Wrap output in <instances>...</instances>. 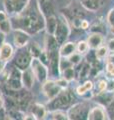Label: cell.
I'll return each mask as SVG.
<instances>
[{
	"label": "cell",
	"mask_w": 114,
	"mask_h": 120,
	"mask_svg": "<svg viewBox=\"0 0 114 120\" xmlns=\"http://www.w3.org/2000/svg\"><path fill=\"white\" fill-rule=\"evenodd\" d=\"M72 99H73L72 93L68 91V90H64V91L60 92L54 99H52V102L50 103V107L53 108V109H60V108L68 106L71 103Z\"/></svg>",
	"instance_id": "obj_2"
},
{
	"label": "cell",
	"mask_w": 114,
	"mask_h": 120,
	"mask_svg": "<svg viewBox=\"0 0 114 120\" xmlns=\"http://www.w3.org/2000/svg\"><path fill=\"white\" fill-rule=\"evenodd\" d=\"M57 22H58V20L54 16H49L47 20V30L50 34H54V31L57 26Z\"/></svg>",
	"instance_id": "obj_18"
},
{
	"label": "cell",
	"mask_w": 114,
	"mask_h": 120,
	"mask_svg": "<svg viewBox=\"0 0 114 120\" xmlns=\"http://www.w3.org/2000/svg\"><path fill=\"white\" fill-rule=\"evenodd\" d=\"M32 113L36 120H44L45 116H46V109L44 108L43 105L34 104L32 108Z\"/></svg>",
	"instance_id": "obj_12"
},
{
	"label": "cell",
	"mask_w": 114,
	"mask_h": 120,
	"mask_svg": "<svg viewBox=\"0 0 114 120\" xmlns=\"http://www.w3.org/2000/svg\"><path fill=\"white\" fill-rule=\"evenodd\" d=\"M56 84L59 86L60 88H66L67 87V84H68V81L65 80L64 78H62V79H59L56 81Z\"/></svg>",
	"instance_id": "obj_32"
},
{
	"label": "cell",
	"mask_w": 114,
	"mask_h": 120,
	"mask_svg": "<svg viewBox=\"0 0 114 120\" xmlns=\"http://www.w3.org/2000/svg\"><path fill=\"white\" fill-rule=\"evenodd\" d=\"M0 30L2 31V33H8L10 31V24L7 19L0 23Z\"/></svg>",
	"instance_id": "obj_27"
},
{
	"label": "cell",
	"mask_w": 114,
	"mask_h": 120,
	"mask_svg": "<svg viewBox=\"0 0 114 120\" xmlns=\"http://www.w3.org/2000/svg\"><path fill=\"white\" fill-rule=\"evenodd\" d=\"M90 70H91V64L90 63H88V62L84 63L81 70H80V73H79V78H80V79H83V78H86L87 76H89Z\"/></svg>",
	"instance_id": "obj_19"
},
{
	"label": "cell",
	"mask_w": 114,
	"mask_h": 120,
	"mask_svg": "<svg viewBox=\"0 0 114 120\" xmlns=\"http://www.w3.org/2000/svg\"><path fill=\"white\" fill-rule=\"evenodd\" d=\"M48 60H49V64H50V68H51V72L53 75H58L59 73V55L57 49L54 50H49L48 52Z\"/></svg>",
	"instance_id": "obj_7"
},
{
	"label": "cell",
	"mask_w": 114,
	"mask_h": 120,
	"mask_svg": "<svg viewBox=\"0 0 114 120\" xmlns=\"http://www.w3.org/2000/svg\"><path fill=\"white\" fill-rule=\"evenodd\" d=\"M106 91L109 93H112L114 91V79L107 80V88H106Z\"/></svg>",
	"instance_id": "obj_29"
},
{
	"label": "cell",
	"mask_w": 114,
	"mask_h": 120,
	"mask_svg": "<svg viewBox=\"0 0 114 120\" xmlns=\"http://www.w3.org/2000/svg\"><path fill=\"white\" fill-rule=\"evenodd\" d=\"M6 120H9V119H6Z\"/></svg>",
	"instance_id": "obj_41"
},
{
	"label": "cell",
	"mask_w": 114,
	"mask_h": 120,
	"mask_svg": "<svg viewBox=\"0 0 114 120\" xmlns=\"http://www.w3.org/2000/svg\"><path fill=\"white\" fill-rule=\"evenodd\" d=\"M30 52H31V54L33 56H35V57H38V56L41 55V50L36 46V45H32V46L30 47Z\"/></svg>",
	"instance_id": "obj_28"
},
{
	"label": "cell",
	"mask_w": 114,
	"mask_h": 120,
	"mask_svg": "<svg viewBox=\"0 0 114 120\" xmlns=\"http://www.w3.org/2000/svg\"><path fill=\"white\" fill-rule=\"evenodd\" d=\"M32 70L34 75L37 77L39 81H44L47 78V69L45 65L40 60L33 59L32 61Z\"/></svg>",
	"instance_id": "obj_5"
},
{
	"label": "cell",
	"mask_w": 114,
	"mask_h": 120,
	"mask_svg": "<svg viewBox=\"0 0 114 120\" xmlns=\"http://www.w3.org/2000/svg\"><path fill=\"white\" fill-rule=\"evenodd\" d=\"M1 70H2V63L0 61V72H1Z\"/></svg>",
	"instance_id": "obj_40"
},
{
	"label": "cell",
	"mask_w": 114,
	"mask_h": 120,
	"mask_svg": "<svg viewBox=\"0 0 114 120\" xmlns=\"http://www.w3.org/2000/svg\"><path fill=\"white\" fill-rule=\"evenodd\" d=\"M106 71L111 75V76H114V64L111 62H107L106 63Z\"/></svg>",
	"instance_id": "obj_30"
},
{
	"label": "cell",
	"mask_w": 114,
	"mask_h": 120,
	"mask_svg": "<svg viewBox=\"0 0 114 120\" xmlns=\"http://www.w3.org/2000/svg\"><path fill=\"white\" fill-rule=\"evenodd\" d=\"M76 49H77L79 54H81V55L85 54L86 52L89 50V45H88V43H87V41H79Z\"/></svg>",
	"instance_id": "obj_20"
},
{
	"label": "cell",
	"mask_w": 114,
	"mask_h": 120,
	"mask_svg": "<svg viewBox=\"0 0 114 120\" xmlns=\"http://www.w3.org/2000/svg\"><path fill=\"white\" fill-rule=\"evenodd\" d=\"M107 48L109 51H114V38L110 39L108 41V44H107Z\"/></svg>",
	"instance_id": "obj_34"
},
{
	"label": "cell",
	"mask_w": 114,
	"mask_h": 120,
	"mask_svg": "<svg viewBox=\"0 0 114 120\" xmlns=\"http://www.w3.org/2000/svg\"><path fill=\"white\" fill-rule=\"evenodd\" d=\"M97 87H98V94H101L106 91V88H107V80L105 79H102L98 81V84H97Z\"/></svg>",
	"instance_id": "obj_24"
},
{
	"label": "cell",
	"mask_w": 114,
	"mask_h": 120,
	"mask_svg": "<svg viewBox=\"0 0 114 120\" xmlns=\"http://www.w3.org/2000/svg\"><path fill=\"white\" fill-rule=\"evenodd\" d=\"M81 5L89 11H97L103 5L102 0H80Z\"/></svg>",
	"instance_id": "obj_10"
},
{
	"label": "cell",
	"mask_w": 114,
	"mask_h": 120,
	"mask_svg": "<svg viewBox=\"0 0 114 120\" xmlns=\"http://www.w3.org/2000/svg\"><path fill=\"white\" fill-rule=\"evenodd\" d=\"M107 58H108V61L107 62H111L114 64V51H110L108 55H107Z\"/></svg>",
	"instance_id": "obj_35"
},
{
	"label": "cell",
	"mask_w": 114,
	"mask_h": 120,
	"mask_svg": "<svg viewBox=\"0 0 114 120\" xmlns=\"http://www.w3.org/2000/svg\"><path fill=\"white\" fill-rule=\"evenodd\" d=\"M113 120H114V119H113Z\"/></svg>",
	"instance_id": "obj_42"
},
{
	"label": "cell",
	"mask_w": 114,
	"mask_h": 120,
	"mask_svg": "<svg viewBox=\"0 0 114 120\" xmlns=\"http://www.w3.org/2000/svg\"><path fill=\"white\" fill-rule=\"evenodd\" d=\"M8 86L11 89H14V90H17V89H20L21 88V83L18 79H10L8 81Z\"/></svg>",
	"instance_id": "obj_25"
},
{
	"label": "cell",
	"mask_w": 114,
	"mask_h": 120,
	"mask_svg": "<svg viewBox=\"0 0 114 120\" xmlns=\"http://www.w3.org/2000/svg\"><path fill=\"white\" fill-rule=\"evenodd\" d=\"M109 116L106 111V108H104L101 105H97L89 109L88 117L87 120H109Z\"/></svg>",
	"instance_id": "obj_4"
},
{
	"label": "cell",
	"mask_w": 114,
	"mask_h": 120,
	"mask_svg": "<svg viewBox=\"0 0 114 120\" xmlns=\"http://www.w3.org/2000/svg\"><path fill=\"white\" fill-rule=\"evenodd\" d=\"M53 120H69V117L63 111H55L53 113Z\"/></svg>",
	"instance_id": "obj_23"
},
{
	"label": "cell",
	"mask_w": 114,
	"mask_h": 120,
	"mask_svg": "<svg viewBox=\"0 0 114 120\" xmlns=\"http://www.w3.org/2000/svg\"><path fill=\"white\" fill-rule=\"evenodd\" d=\"M76 50L75 43L73 42H68L66 44H63V46L60 49V55L62 57H69L71 54H73Z\"/></svg>",
	"instance_id": "obj_13"
},
{
	"label": "cell",
	"mask_w": 114,
	"mask_h": 120,
	"mask_svg": "<svg viewBox=\"0 0 114 120\" xmlns=\"http://www.w3.org/2000/svg\"><path fill=\"white\" fill-rule=\"evenodd\" d=\"M24 120H36V118L34 117V115H27V116H25Z\"/></svg>",
	"instance_id": "obj_37"
},
{
	"label": "cell",
	"mask_w": 114,
	"mask_h": 120,
	"mask_svg": "<svg viewBox=\"0 0 114 120\" xmlns=\"http://www.w3.org/2000/svg\"><path fill=\"white\" fill-rule=\"evenodd\" d=\"M108 53H109V50H108L107 46H103V45L95 50V56H96L97 60H99V61L103 60L105 57H107Z\"/></svg>",
	"instance_id": "obj_16"
},
{
	"label": "cell",
	"mask_w": 114,
	"mask_h": 120,
	"mask_svg": "<svg viewBox=\"0 0 114 120\" xmlns=\"http://www.w3.org/2000/svg\"><path fill=\"white\" fill-rule=\"evenodd\" d=\"M103 35L99 32H92L91 34L88 35V38H87V43L89 45V48L91 49L96 50L97 48H99L100 46H102V43H103Z\"/></svg>",
	"instance_id": "obj_8"
},
{
	"label": "cell",
	"mask_w": 114,
	"mask_h": 120,
	"mask_svg": "<svg viewBox=\"0 0 114 120\" xmlns=\"http://www.w3.org/2000/svg\"><path fill=\"white\" fill-rule=\"evenodd\" d=\"M74 76H75V73H74V69H73V67L72 66L68 67V68L63 70V78L65 80H67V81L73 80Z\"/></svg>",
	"instance_id": "obj_21"
},
{
	"label": "cell",
	"mask_w": 114,
	"mask_h": 120,
	"mask_svg": "<svg viewBox=\"0 0 114 120\" xmlns=\"http://www.w3.org/2000/svg\"><path fill=\"white\" fill-rule=\"evenodd\" d=\"M12 55V48L9 44H3L0 49V58L1 60H7Z\"/></svg>",
	"instance_id": "obj_15"
},
{
	"label": "cell",
	"mask_w": 114,
	"mask_h": 120,
	"mask_svg": "<svg viewBox=\"0 0 114 120\" xmlns=\"http://www.w3.org/2000/svg\"><path fill=\"white\" fill-rule=\"evenodd\" d=\"M30 63V54L26 51H22L20 52L15 58V64H16L19 68L24 69L28 66Z\"/></svg>",
	"instance_id": "obj_9"
},
{
	"label": "cell",
	"mask_w": 114,
	"mask_h": 120,
	"mask_svg": "<svg viewBox=\"0 0 114 120\" xmlns=\"http://www.w3.org/2000/svg\"><path fill=\"white\" fill-rule=\"evenodd\" d=\"M43 91L48 97V99L52 100L61 92V88L56 84V82L49 80L43 84Z\"/></svg>",
	"instance_id": "obj_6"
},
{
	"label": "cell",
	"mask_w": 114,
	"mask_h": 120,
	"mask_svg": "<svg viewBox=\"0 0 114 120\" xmlns=\"http://www.w3.org/2000/svg\"><path fill=\"white\" fill-rule=\"evenodd\" d=\"M80 28H81V29H83V30H86V29H88V28H89V22L87 21V20H84V19H83V20L81 21Z\"/></svg>",
	"instance_id": "obj_33"
},
{
	"label": "cell",
	"mask_w": 114,
	"mask_h": 120,
	"mask_svg": "<svg viewBox=\"0 0 114 120\" xmlns=\"http://www.w3.org/2000/svg\"><path fill=\"white\" fill-rule=\"evenodd\" d=\"M22 79H23V83L26 88H31L33 84V75L30 71H25L22 75Z\"/></svg>",
	"instance_id": "obj_17"
},
{
	"label": "cell",
	"mask_w": 114,
	"mask_h": 120,
	"mask_svg": "<svg viewBox=\"0 0 114 120\" xmlns=\"http://www.w3.org/2000/svg\"><path fill=\"white\" fill-rule=\"evenodd\" d=\"M68 60H69V62L71 63L72 65H77V64H79V63L81 62V60H82L81 54L74 52L73 54H71L69 57H68Z\"/></svg>",
	"instance_id": "obj_22"
},
{
	"label": "cell",
	"mask_w": 114,
	"mask_h": 120,
	"mask_svg": "<svg viewBox=\"0 0 114 120\" xmlns=\"http://www.w3.org/2000/svg\"><path fill=\"white\" fill-rule=\"evenodd\" d=\"M106 111H107V114L109 116V118L113 120L114 119V99H112L111 102L107 105Z\"/></svg>",
	"instance_id": "obj_26"
},
{
	"label": "cell",
	"mask_w": 114,
	"mask_h": 120,
	"mask_svg": "<svg viewBox=\"0 0 114 120\" xmlns=\"http://www.w3.org/2000/svg\"><path fill=\"white\" fill-rule=\"evenodd\" d=\"M92 88H93V82L88 80V81H86L84 84L78 86L77 89H76V92H77V94L83 96L85 93H87L88 91H91Z\"/></svg>",
	"instance_id": "obj_14"
},
{
	"label": "cell",
	"mask_w": 114,
	"mask_h": 120,
	"mask_svg": "<svg viewBox=\"0 0 114 120\" xmlns=\"http://www.w3.org/2000/svg\"><path fill=\"white\" fill-rule=\"evenodd\" d=\"M70 33V30L66 22L64 21H58L57 22L56 29L54 31V38L58 44H63V42L67 39L68 35Z\"/></svg>",
	"instance_id": "obj_3"
},
{
	"label": "cell",
	"mask_w": 114,
	"mask_h": 120,
	"mask_svg": "<svg viewBox=\"0 0 114 120\" xmlns=\"http://www.w3.org/2000/svg\"><path fill=\"white\" fill-rule=\"evenodd\" d=\"M3 41H4V33H0V46L2 45Z\"/></svg>",
	"instance_id": "obj_38"
},
{
	"label": "cell",
	"mask_w": 114,
	"mask_h": 120,
	"mask_svg": "<svg viewBox=\"0 0 114 120\" xmlns=\"http://www.w3.org/2000/svg\"><path fill=\"white\" fill-rule=\"evenodd\" d=\"M107 19H108L109 24L111 25V28H114V10H111L109 12Z\"/></svg>",
	"instance_id": "obj_31"
},
{
	"label": "cell",
	"mask_w": 114,
	"mask_h": 120,
	"mask_svg": "<svg viewBox=\"0 0 114 120\" xmlns=\"http://www.w3.org/2000/svg\"><path fill=\"white\" fill-rule=\"evenodd\" d=\"M3 106V100H2V98L0 97V108H1Z\"/></svg>",
	"instance_id": "obj_39"
},
{
	"label": "cell",
	"mask_w": 114,
	"mask_h": 120,
	"mask_svg": "<svg viewBox=\"0 0 114 120\" xmlns=\"http://www.w3.org/2000/svg\"><path fill=\"white\" fill-rule=\"evenodd\" d=\"M28 35L26 34L25 32L23 31H20V30H18V31L15 32L14 34V40H15V44H16V46L18 47H22L24 46V45L27 43L28 41Z\"/></svg>",
	"instance_id": "obj_11"
},
{
	"label": "cell",
	"mask_w": 114,
	"mask_h": 120,
	"mask_svg": "<svg viewBox=\"0 0 114 120\" xmlns=\"http://www.w3.org/2000/svg\"><path fill=\"white\" fill-rule=\"evenodd\" d=\"M89 107L86 103H77L73 105L69 110H68V117L69 120H87L88 117Z\"/></svg>",
	"instance_id": "obj_1"
},
{
	"label": "cell",
	"mask_w": 114,
	"mask_h": 120,
	"mask_svg": "<svg viewBox=\"0 0 114 120\" xmlns=\"http://www.w3.org/2000/svg\"><path fill=\"white\" fill-rule=\"evenodd\" d=\"M7 19L6 18V15L3 13V12H0V23H1V22H3V21H5Z\"/></svg>",
	"instance_id": "obj_36"
}]
</instances>
